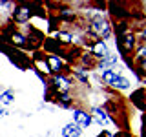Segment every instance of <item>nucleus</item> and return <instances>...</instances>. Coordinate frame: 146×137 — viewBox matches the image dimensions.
<instances>
[{
	"label": "nucleus",
	"mask_w": 146,
	"mask_h": 137,
	"mask_svg": "<svg viewBox=\"0 0 146 137\" xmlns=\"http://www.w3.org/2000/svg\"><path fill=\"white\" fill-rule=\"evenodd\" d=\"M57 102H58V106H62V108H70V106H71V102H73V99H70L68 95H62V97L58 99Z\"/></svg>",
	"instance_id": "17"
},
{
	"label": "nucleus",
	"mask_w": 146,
	"mask_h": 137,
	"mask_svg": "<svg viewBox=\"0 0 146 137\" xmlns=\"http://www.w3.org/2000/svg\"><path fill=\"white\" fill-rule=\"evenodd\" d=\"M91 119H93L97 124H100V126H106L108 124V113H106V110H102V108H99V106H95L93 110H91Z\"/></svg>",
	"instance_id": "8"
},
{
	"label": "nucleus",
	"mask_w": 146,
	"mask_h": 137,
	"mask_svg": "<svg viewBox=\"0 0 146 137\" xmlns=\"http://www.w3.org/2000/svg\"><path fill=\"white\" fill-rule=\"evenodd\" d=\"M58 18L64 22H73L75 20V11H71V9H60L58 11Z\"/></svg>",
	"instance_id": "15"
},
{
	"label": "nucleus",
	"mask_w": 146,
	"mask_h": 137,
	"mask_svg": "<svg viewBox=\"0 0 146 137\" xmlns=\"http://www.w3.org/2000/svg\"><path fill=\"white\" fill-rule=\"evenodd\" d=\"M119 75H121V73H119V71L115 70V68H113V70H104V71H102V75H100V77H102V80L106 82V84H111V82L115 80Z\"/></svg>",
	"instance_id": "13"
},
{
	"label": "nucleus",
	"mask_w": 146,
	"mask_h": 137,
	"mask_svg": "<svg viewBox=\"0 0 146 137\" xmlns=\"http://www.w3.org/2000/svg\"><path fill=\"white\" fill-rule=\"evenodd\" d=\"M143 39H144V42H146V26L143 27Z\"/></svg>",
	"instance_id": "20"
},
{
	"label": "nucleus",
	"mask_w": 146,
	"mask_h": 137,
	"mask_svg": "<svg viewBox=\"0 0 146 137\" xmlns=\"http://www.w3.org/2000/svg\"><path fill=\"white\" fill-rule=\"evenodd\" d=\"M73 122L82 130V128H88L91 122H93V119H91V115L88 112H84V110H80V108H75L73 110Z\"/></svg>",
	"instance_id": "4"
},
{
	"label": "nucleus",
	"mask_w": 146,
	"mask_h": 137,
	"mask_svg": "<svg viewBox=\"0 0 146 137\" xmlns=\"http://www.w3.org/2000/svg\"><path fill=\"white\" fill-rule=\"evenodd\" d=\"M135 33H131L130 29H122L121 33V39H119V49H121L122 55L130 53L135 49Z\"/></svg>",
	"instance_id": "2"
},
{
	"label": "nucleus",
	"mask_w": 146,
	"mask_h": 137,
	"mask_svg": "<svg viewBox=\"0 0 146 137\" xmlns=\"http://www.w3.org/2000/svg\"><path fill=\"white\" fill-rule=\"evenodd\" d=\"M9 40H11V44H15V46H20V48H26L27 42H26V37L24 35H20V33H11V37H9Z\"/></svg>",
	"instance_id": "14"
},
{
	"label": "nucleus",
	"mask_w": 146,
	"mask_h": 137,
	"mask_svg": "<svg viewBox=\"0 0 146 137\" xmlns=\"http://www.w3.org/2000/svg\"><path fill=\"white\" fill-rule=\"evenodd\" d=\"M7 113H9V112H7V110H6V108L2 106V104H0V117H6Z\"/></svg>",
	"instance_id": "19"
},
{
	"label": "nucleus",
	"mask_w": 146,
	"mask_h": 137,
	"mask_svg": "<svg viewBox=\"0 0 146 137\" xmlns=\"http://www.w3.org/2000/svg\"><path fill=\"white\" fill-rule=\"evenodd\" d=\"M13 100H15V91H13V90L0 91V104H2V106H7V104L13 102Z\"/></svg>",
	"instance_id": "11"
},
{
	"label": "nucleus",
	"mask_w": 146,
	"mask_h": 137,
	"mask_svg": "<svg viewBox=\"0 0 146 137\" xmlns=\"http://www.w3.org/2000/svg\"><path fill=\"white\" fill-rule=\"evenodd\" d=\"M80 134H82V130L75 122H68V124L62 128V137H80Z\"/></svg>",
	"instance_id": "10"
},
{
	"label": "nucleus",
	"mask_w": 146,
	"mask_h": 137,
	"mask_svg": "<svg viewBox=\"0 0 146 137\" xmlns=\"http://www.w3.org/2000/svg\"><path fill=\"white\" fill-rule=\"evenodd\" d=\"M75 77L82 82V84H88V75H84L80 70H75Z\"/></svg>",
	"instance_id": "18"
},
{
	"label": "nucleus",
	"mask_w": 146,
	"mask_h": 137,
	"mask_svg": "<svg viewBox=\"0 0 146 137\" xmlns=\"http://www.w3.org/2000/svg\"><path fill=\"white\" fill-rule=\"evenodd\" d=\"M57 39L60 40V42H64V44H70L71 40H73V37H71L70 33H64V31H58V33H57Z\"/></svg>",
	"instance_id": "16"
},
{
	"label": "nucleus",
	"mask_w": 146,
	"mask_h": 137,
	"mask_svg": "<svg viewBox=\"0 0 146 137\" xmlns=\"http://www.w3.org/2000/svg\"><path fill=\"white\" fill-rule=\"evenodd\" d=\"M88 31H90V35H93L97 40H104L111 35V26H110V22L102 15H95V17H91L90 22H88Z\"/></svg>",
	"instance_id": "1"
},
{
	"label": "nucleus",
	"mask_w": 146,
	"mask_h": 137,
	"mask_svg": "<svg viewBox=\"0 0 146 137\" xmlns=\"http://www.w3.org/2000/svg\"><path fill=\"white\" fill-rule=\"evenodd\" d=\"M46 62H48V68H49V73H55V75H60L62 70H64V64L60 61V57H57V55H48V59H46Z\"/></svg>",
	"instance_id": "7"
},
{
	"label": "nucleus",
	"mask_w": 146,
	"mask_h": 137,
	"mask_svg": "<svg viewBox=\"0 0 146 137\" xmlns=\"http://www.w3.org/2000/svg\"><path fill=\"white\" fill-rule=\"evenodd\" d=\"M117 61H119L117 55H108V57H104L102 61L97 62V68H99V70H113L115 64H117Z\"/></svg>",
	"instance_id": "9"
},
{
	"label": "nucleus",
	"mask_w": 146,
	"mask_h": 137,
	"mask_svg": "<svg viewBox=\"0 0 146 137\" xmlns=\"http://www.w3.org/2000/svg\"><path fill=\"white\" fill-rule=\"evenodd\" d=\"M110 86H111V88H115V90H128V88H130V80H128L126 77L119 75V77H117V79L113 80Z\"/></svg>",
	"instance_id": "12"
},
{
	"label": "nucleus",
	"mask_w": 146,
	"mask_h": 137,
	"mask_svg": "<svg viewBox=\"0 0 146 137\" xmlns=\"http://www.w3.org/2000/svg\"><path fill=\"white\" fill-rule=\"evenodd\" d=\"M110 51H108V46L104 40H95L93 44H91V57L97 59V61H102L104 57H108Z\"/></svg>",
	"instance_id": "6"
},
{
	"label": "nucleus",
	"mask_w": 146,
	"mask_h": 137,
	"mask_svg": "<svg viewBox=\"0 0 146 137\" xmlns=\"http://www.w3.org/2000/svg\"><path fill=\"white\" fill-rule=\"evenodd\" d=\"M51 86H53V90L58 93V97H62V95H66L68 91H70V88H71V80L60 73V75H55V77H53Z\"/></svg>",
	"instance_id": "3"
},
{
	"label": "nucleus",
	"mask_w": 146,
	"mask_h": 137,
	"mask_svg": "<svg viewBox=\"0 0 146 137\" xmlns=\"http://www.w3.org/2000/svg\"><path fill=\"white\" fill-rule=\"evenodd\" d=\"M29 18H31V7L29 6L20 4V6L15 7V11H13V20H15L17 24H26Z\"/></svg>",
	"instance_id": "5"
}]
</instances>
